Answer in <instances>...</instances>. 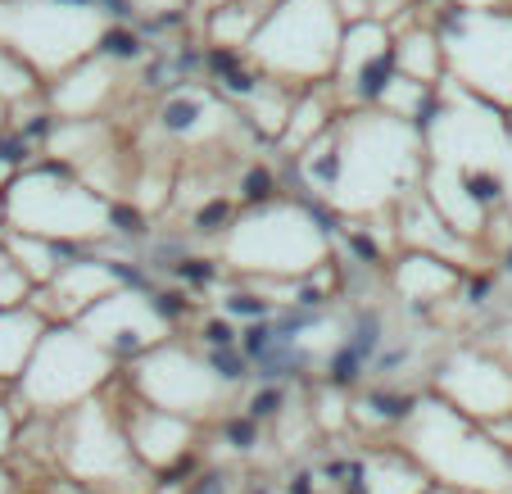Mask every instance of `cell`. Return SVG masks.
Here are the masks:
<instances>
[{"label":"cell","instance_id":"cell-18","mask_svg":"<svg viewBox=\"0 0 512 494\" xmlns=\"http://www.w3.org/2000/svg\"><path fill=\"white\" fill-rule=\"evenodd\" d=\"M114 96H118V64L109 55L82 59V64H73L64 78H55L46 91H41L50 118H59V123L105 118V109Z\"/></svg>","mask_w":512,"mask_h":494},{"label":"cell","instance_id":"cell-33","mask_svg":"<svg viewBox=\"0 0 512 494\" xmlns=\"http://www.w3.org/2000/svg\"><path fill=\"white\" fill-rule=\"evenodd\" d=\"M19 404H14L10 390H0V463L14 454V431H19Z\"/></svg>","mask_w":512,"mask_h":494},{"label":"cell","instance_id":"cell-4","mask_svg":"<svg viewBox=\"0 0 512 494\" xmlns=\"http://www.w3.org/2000/svg\"><path fill=\"white\" fill-rule=\"evenodd\" d=\"M5 227L50 241L59 250H87L118 232V214L105 195L59 164H23L0 191Z\"/></svg>","mask_w":512,"mask_h":494},{"label":"cell","instance_id":"cell-13","mask_svg":"<svg viewBox=\"0 0 512 494\" xmlns=\"http://www.w3.org/2000/svg\"><path fill=\"white\" fill-rule=\"evenodd\" d=\"M73 327L87 331L118 368L141 359V354H150V349L164 345V340H173V322H168L164 304H159L155 295L136 291V286H118L96 309L82 313Z\"/></svg>","mask_w":512,"mask_h":494},{"label":"cell","instance_id":"cell-22","mask_svg":"<svg viewBox=\"0 0 512 494\" xmlns=\"http://www.w3.org/2000/svg\"><path fill=\"white\" fill-rule=\"evenodd\" d=\"M336 114L340 109H336L331 82H322V87H300L295 91V105H290V114H286V127H281V136H277V150L290 159L304 155V150L336 123Z\"/></svg>","mask_w":512,"mask_h":494},{"label":"cell","instance_id":"cell-11","mask_svg":"<svg viewBox=\"0 0 512 494\" xmlns=\"http://www.w3.org/2000/svg\"><path fill=\"white\" fill-rule=\"evenodd\" d=\"M445 78L494 109H512V14H445L435 28Z\"/></svg>","mask_w":512,"mask_h":494},{"label":"cell","instance_id":"cell-34","mask_svg":"<svg viewBox=\"0 0 512 494\" xmlns=\"http://www.w3.org/2000/svg\"><path fill=\"white\" fill-rule=\"evenodd\" d=\"M132 14H141V19H164V14H182L191 10V0H123Z\"/></svg>","mask_w":512,"mask_h":494},{"label":"cell","instance_id":"cell-5","mask_svg":"<svg viewBox=\"0 0 512 494\" xmlns=\"http://www.w3.org/2000/svg\"><path fill=\"white\" fill-rule=\"evenodd\" d=\"M508 118L494 105L467 96L449 78L435 82V100L422 118V150L426 168L449 177H463L494 204H503V155H508Z\"/></svg>","mask_w":512,"mask_h":494},{"label":"cell","instance_id":"cell-38","mask_svg":"<svg viewBox=\"0 0 512 494\" xmlns=\"http://www.w3.org/2000/svg\"><path fill=\"white\" fill-rule=\"evenodd\" d=\"M499 0H454V10H463V14H485V10H494Z\"/></svg>","mask_w":512,"mask_h":494},{"label":"cell","instance_id":"cell-24","mask_svg":"<svg viewBox=\"0 0 512 494\" xmlns=\"http://www.w3.org/2000/svg\"><path fill=\"white\" fill-rule=\"evenodd\" d=\"M41 331H46V318L37 309H28V304L23 309H0V390H10L19 381Z\"/></svg>","mask_w":512,"mask_h":494},{"label":"cell","instance_id":"cell-37","mask_svg":"<svg viewBox=\"0 0 512 494\" xmlns=\"http://www.w3.org/2000/svg\"><path fill=\"white\" fill-rule=\"evenodd\" d=\"M499 182H503V204H508V214H512V136H508V155H503Z\"/></svg>","mask_w":512,"mask_h":494},{"label":"cell","instance_id":"cell-32","mask_svg":"<svg viewBox=\"0 0 512 494\" xmlns=\"http://www.w3.org/2000/svg\"><path fill=\"white\" fill-rule=\"evenodd\" d=\"M32 300V286L23 281V272L14 268V259L0 245V309H23Z\"/></svg>","mask_w":512,"mask_h":494},{"label":"cell","instance_id":"cell-10","mask_svg":"<svg viewBox=\"0 0 512 494\" xmlns=\"http://www.w3.org/2000/svg\"><path fill=\"white\" fill-rule=\"evenodd\" d=\"M132 399H141L145 408L186 417L195 427L218 422L232 399V381L213 368V359H204L200 349L182 345V340H164L150 354L127 363V377L118 381Z\"/></svg>","mask_w":512,"mask_h":494},{"label":"cell","instance_id":"cell-6","mask_svg":"<svg viewBox=\"0 0 512 494\" xmlns=\"http://www.w3.org/2000/svg\"><path fill=\"white\" fill-rule=\"evenodd\" d=\"M114 10L100 0H0V46L19 55L41 82L100 55Z\"/></svg>","mask_w":512,"mask_h":494},{"label":"cell","instance_id":"cell-1","mask_svg":"<svg viewBox=\"0 0 512 494\" xmlns=\"http://www.w3.org/2000/svg\"><path fill=\"white\" fill-rule=\"evenodd\" d=\"M422 173V127L381 109H345L304 155H295L300 186L349 223L386 218L422 186Z\"/></svg>","mask_w":512,"mask_h":494},{"label":"cell","instance_id":"cell-27","mask_svg":"<svg viewBox=\"0 0 512 494\" xmlns=\"http://www.w3.org/2000/svg\"><path fill=\"white\" fill-rule=\"evenodd\" d=\"M0 245H5V254L14 259V268L23 272V281H28L32 291H41L68 259L59 245L37 241V236H23V232H10V227H0Z\"/></svg>","mask_w":512,"mask_h":494},{"label":"cell","instance_id":"cell-39","mask_svg":"<svg viewBox=\"0 0 512 494\" xmlns=\"http://www.w3.org/2000/svg\"><path fill=\"white\" fill-rule=\"evenodd\" d=\"M223 5H232V0H191V10H204V14L223 10Z\"/></svg>","mask_w":512,"mask_h":494},{"label":"cell","instance_id":"cell-3","mask_svg":"<svg viewBox=\"0 0 512 494\" xmlns=\"http://www.w3.org/2000/svg\"><path fill=\"white\" fill-rule=\"evenodd\" d=\"M395 445L431 476V485L454 494H512V454L494 445L490 431L435 395L413 399Z\"/></svg>","mask_w":512,"mask_h":494},{"label":"cell","instance_id":"cell-15","mask_svg":"<svg viewBox=\"0 0 512 494\" xmlns=\"http://www.w3.org/2000/svg\"><path fill=\"white\" fill-rule=\"evenodd\" d=\"M118 286H127V281L109 259L73 254V259H64V268H59L41 291H32L28 309H37L41 318H46V327H55V322H78L82 313L96 309V304L105 300V295H114Z\"/></svg>","mask_w":512,"mask_h":494},{"label":"cell","instance_id":"cell-17","mask_svg":"<svg viewBox=\"0 0 512 494\" xmlns=\"http://www.w3.org/2000/svg\"><path fill=\"white\" fill-rule=\"evenodd\" d=\"M390 227H395V245H404L408 254H431V259L449 263V268H472L476 263V245L463 241L458 232H449V223L426 204L422 191L404 195L390 209Z\"/></svg>","mask_w":512,"mask_h":494},{"label":"cell","instance_id":"cell-41","mask_svg":"<svg viewBox=\"0 0 512 494\" xmlns=\"http://www.w3.org/2000/svg\"><path fill=\"white\" fill-rule=\"evenodd\" d=\"M0 494H14V476H10V467L0 463Z\"/></svg>","mask_w":512,"mask_h":494},{"label":"cell","instance_id":"cell-35","mask_svg":"<svg viewBox=\"0 0 512 494\" xmlns=\"http://www.w3.org/2000/svg\"><path fill=\"white\" fill-rule=\"evenodd\" d=\"M485 354H490V359H499L503 368L512 372V322L494 331V336H490V349H485Z\"/></svg>","mask_w":512,"mask_h":494},{"label":"cell","instance_id":"cell-12","mask_svg":"<svg viewBox=\"0 0 512 494\" xmlns=\"http://www.w3.org/2000/svg\"><path fill=\"white\" fill-rule=\"evenodd\" d=\"M431 395L445 399L454 413H463L476 427H494L503 417H512V372L499 359H490L485 349L458 345L431 372Z\"/></svg>","mask_w":512,"mask_h":494},{"label":"cell","instance_id":"cell-30","mask_svg":"<svg viewBox=\"0 0 512 494\" xmlns=\"http://www.w3.org/2000/svg\"><path fill=\"white\" fill-rule=\"evenodd\" d=\"M32 100H41V78L19 55H10V50L0 46V105L23 109V105H32Z\"/></svg>","mask_w":512,"mask_h":494},{"label":"cell","instance_id":"cell-16","mask_svg":"<svg viewBox=\"0 0 512 494\" xmlns=\"http://www.w3.org/2000/svg\"><path fill=\"white\" fill-rule=\"evenodd\" d=\"M159 132L168 141L186 150H204V146H218L227 141V132L241 127V114L236 105H227L223 96H213L209 87H177L168 91V100L159 105Z\"/></svg>","mask_w":512,"mask_h":494},{"label":"cell","instance_id":"cell-7","mask_svg":"<svg viewBox=\"0 0 512 494\" xmlns=\"http://www.w3.org/2000/svg\"><path fill=\"white\" fill-rule=\"evenodd\" d=\"M340 37H345V23L331 0H277L241 55L254 64L259 78L300 91L331 82Z\"/></svg>","mask_w":512,"mask_h":494},{"label":"cell","instance_id":"cell-42","mask_svg":"<svg viewBox=\"0 0 512 494\" xmlns=\"http://www.w3.org/2000/svg\"><path fill=\"white\" fill-rule=\"evenodd\" d=\"M5 127H10V109L0 105V132H5Z\"/></svg>","mask_w":512,"mask_h":494},{"label":"cell","instance_id":"cell-40","mask_svg":"<svg viewBox=\"0 0 512 494\" xmlns=\"http://www.w3.org/2000/svg\"><path fill=\"white\" fill-rule=\"evenodd\" d=\"M254 494H295V490H290V485H281V481H268V485H259Z\"/></svg>","mask_w":512,"mask_h":494},{"label":"cell","instance_id":"cell-2","mask_svg":"<svg viewBox=\"0 0 512 494\" xmlns=\"http://www.w3.org/2000/svg\"><path fill=\"white\" fill-rule=\"evenodd\" d=\"M218 259L254 286H295L331 263V227L304 200L245 204L218 236Z\"/></svg>","mask_w":512,"mask_h":494},{"label":"cell","instance_id":"cell-14","mask_svg":"<svg viewBox=\"0 0 512 494\" xmlns=\"http://www.w3.org/2000/svg\"><path fill=\"white\" fill-rule=\"evenodd\" d=\"M105 395L114 399V390H105ZM114 413H118V422H123V436H127V445H132L136 463L150 476L177 472V467L195 454V445H200V427H195V422L159 413V408H145L141 399H132L127 390H118Z\"/></svg>","mask_w":512,"mask_h":494},{"label":"cell","instance_id":"cell-9","mask_svg":"<svg viewBox=\"0 0 512 494\" xmlns=\"http://www.w3.org/2000/svg\"><path fill=\"white\" fill-rule=\"evenodd\" d=\"M50 458H55V467L64 472L68 485H78L87 494H150L155 490V476L136 463L109 395H96L87 404H78L73 413L55 417Z\"/></svg>","mask_w":512,"mask_h":494},{"label":"cell","instance_id":"cell-8","mask_svg":"<svg viewBox=\"0 0 512 494\" xmlns=\"http://www.w3.org/2000/svg\"><path fill=\"white\" fill-rule=\"evenodd\" d=\"M118 381V363L109 359L105 349L73 322H55L41 331L37 349L28 354L19 381L10 386L19 413L28 417H64L78 404L105 395Z\"/></svg>","mask_w":512,"mask_h":494},{"label":"cell","instance_id":"cell-29","mask_svg":"<svg viewBox=\"0 0 512 494\" xmlns=\"http://www.w3.org/2000/svg\"><path fill=\"white\" fill-rule=\"evenodd\" d=\"M431 100H435V87L408 82V78H399L395 68H390V78H386V87L377 91V105H372V109H381V114H390V118H404V123H417V127H422V118H426V109H431Z\"/></svg>","mask_w":512,"mask_h":494},{"label":"cell","instance_id":"cell-31","mask_svg":"<svg viewBox=\"0 0 512 494\" xmlns=\"http://www.w3.org/2000/svg\"><path fill=\"white\" fill-rule=\"evenodd\" d=\"M309 417H313V427H318V436H327V431H345L349 427V395L345 386H331V381H322L318 390H313L309 399Z\"/></svg>","mask_w":512,"mask_h":494},{"label":"cell","instance_id":"cell-21","mask_svg":"<svg viewBox=\"0 0 512 494\" xmlns=\"http://www.w3.org/2000/svg\"><path fill=\"white\" fill-rule=\"evenodd\" d=\"M458 286H463V272L449 268V263H440V259H431V254H408L404 250L395 263H390V291H395V300L413 304V309L449 300Z\"/></svg>","mask_w":512,"mask_h":494},{"label":"cell","instance_id":"cell-25","mask_svg":"<svg viewBox=\"0 0 512 494\" xmlns=\"http://www.w3.org/2000/svg\"><path fill=\"white\" fill-rule=\"evenodd\" d=\"M390 68L408 82H422V87H435L445 78V59H440V37L435 28H404L395 41H390Z\"/></svg>","mask_w":512,"mask_h":494},{"label":"cell","instance_id":"cell-36","mask_svg":"<svg viewBox=\"0 0 512 494\" xmlns=\"http://www.w3.org/2000/svg\"><path fill=\"white\" fill-rule=\"evenodd\" d=\"M19 168H23V155L14 146H5V141H0V191L14 182V173H19Z\"/></svg>","mask_w":512,"mask_h":494},{"label":"cell","instance_id":"cell-23","mask_svg":"<svg viewBox=\"0 0 512 494\" xmlns=\"http://www.w3.org/2000/svg\"><path fill=\"white\" fill-rule=\"evenodd\" d=\"M236 114H241V123L245 127H254L259 136H268L272 146H277V136H281V127H286V114H290V105H295V91L290 87H281V82H272V78H259L254 73L245 87H236Z\"/></svg>","mask_w":512,"mask_h":494},{"label":"cell","instance_id":"cell-26","mask_svg":"<svg viewBox=\"0 0 512 494\" xmlns=\"http://www.w3.org/2000/svg\"><path fill=\"white\" fill-rule=\"evenodd\" d=\"M277 0H232L223 10L204 14V37L213 50H245L250 37L259 32V23L268 19V10Z\"/></svg>","mask_w":512,"mask_h":494},{"label":"cell","instance_id":"cell-19","mask_svg":"<svg viewBox=\"0 0 512 494\" xmlns=\"http://www.w3.org/2000/svg\"><path fill=\"white\" fill-rule=\"evenodd\" d=\"M390 41H395V28L377 19L363 23H345V37H340V55H336V73H331V91H336V105H354L363 78H372L377 68L390 64Z\"/></svg>","mask_w":512,"mask_h":494},{"label":"cell","instance_id":"cell-20","mask_svg":"<svg viewBox=\"0 0 512 494\" xmlns=\"http://www.w3.org/2000/svg\"><path fill=\"white\" fill-rule=\"evenodd\" d=\"M354 490L358 494H426L431 490V476L395 445H368L354 463Z\"/></svg>","mask_w":512,"mask_h":494},{"label":"cell","instance_id":"cell-28","mask_svg":"<svg viewBox=\"0 0 512 494\" xmlns=\"http://www.w3.org/2000/svg\"><path fill=\"white\" fill-rule=\"evenodd\" d=\"M408 408H413V399H408V395H390V390H368V395L349 399V427L368 431V436H390V440H395V431L404 427Z\"/></svg>","mask_w":512,"mask_h":494}]
</instances>
